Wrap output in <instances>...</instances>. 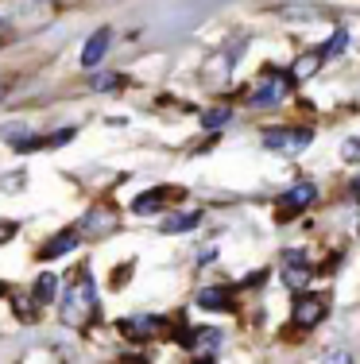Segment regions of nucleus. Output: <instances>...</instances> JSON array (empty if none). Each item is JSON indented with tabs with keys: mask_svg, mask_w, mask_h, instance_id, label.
I'll use <instances>...</instances> for the list:
<instances>
[{
	"mask_svg": "<svg viewBox=\"0 0 360 364\" xmlns=\"http://www.w3.org/2000/svg\"><path fill=\"white\" fill-rule=\"evenodd\" d=\"M182 345H190L198 357H213V353L221 349V329H194V333L178 337Z\"/></svg>",
	"mask_w": 360,
	"mask_h": 364,
	"instance_id": "9",
	"label": "nucleus"
},
{
	"mask_svg": "<svg viewBox=\"0 0 360 364\" xmlns=\"http://www.w3.org/2000/svg\"><path fill=\"white\" fill-rule=\"evenodd\" d=\"M310 140H314L310 128H271V132H263V147H268V151H279V155L306 151Z\"/></svg>",
	"mask_w": 360,
	"mask_h": 364,
	"instance_id": "3",
	"label": "nucleus"
},
{
	"mask_svg": "<svg viewBox=\"0 0 360 364\" xmlns=\"http://www.w3.org/2000/svg\"><path fill=\"white\" fill-rule=\"evenodd\" d=\"M283 283H287L290 291H302L306 279H310V264H306V252H287L283 256Z\"/></svg>",
	"mask_w": 360,
	"mask_h": 364,
	"instance_id": "7",
	"label": "nucleus"
},
{
	"mask_svg": "<svg viewBox=\"0 0 360 364\" xmlns=\"http://www.w3.org/2000/svg\"><path fill=\"white\" fill-rule=\"evenodd\" d=\"M109 43H113V31H109V28L93 31L89 43H85V50H82V66H85V70H97L101 58H105V50H109Z\"/></svg>",
	"mask_w": 360,
	"mask_h": 364,
	"instance_id": "8",
	"label": "nucleus"
},
{
	"mask_svg": "<svg viewBox=\"0 0 360 364\" xmlns=\"http://www.w3.org/2000/svg\"><path fill=\"white\" fill-rule=\"evenodd\" d=\"M202 225V213H175V218H167L159 225L163 232H186V229H198Z\"/></svg>",
	"mask_w": 360,
	"mask_h": 364,
	"instance_id": "13",
	"label": "nucleus"
},
{
	"mask_svg": "<svg viewBox=\"0 0 360 364\" xmlns=\"http://www.w3.org/2000/svg\"><path fill=\"white\" fill-rule=\"evenodd\" d=\"M325 360H349V353L345 349H329V353H325Z\"/></svg>",
	"mask_w": 360,
	"mask_h": 364,
	"instance_id": "22",
	"label": "nucleus"
},
{
	"mask_svg": "<svg viewBox=\"0 0 360 364\" xmlns=\"http://www.w3.org/2000/svg\"><path fill=\"white\" fill-rule=\"evenodd\" d=\"M82 229L85 232H109V229H116V218H109V210H93V213H85Z\"/></svg>",
	"mask_w": 360,
	"mask_h": 364,
	"instance_id": "15",
	"label": "nucleus"
},
{
	"mask_svg": "<svg viewBox=\"0 0 360 364\" xmlns=\"http://www.w3.org/2000/svg\"><path fill=\"white\" fill-rule=\"evenodd\" d=\"M182 190H167V186H156V190H148V194H140L132 202V213H156V210H163V205L170 202V198H178Z\"/></svg>",
	"mask_w": 360,
	"mask_h": 364,
	"instance_id": "10",
	"label": "nucleus"
},
{
	"mask_svg": "<svg viewBox=\"0 0 360 364\" xmlns=\"http://www.w3.org/2000/svg\"><path fill=\"white\" fill-rule=\"evenodd\" d=\"M4 190H23V175H8L4 178Z\"/></svg>",
	"mask_w": 360,
	"mask_h": 364,
	"instance_id": "21",
	"label": "nucleus"
},
{
	"mask_svg": "<svg viewBox=\"0 0 360 364\" xmlns=\"http://www.w3.org/2000/svg\"><path fill=\"white\" fill-rule=\"evenodd\" d=\"M314 202H318V186H314V182H295V186L276 202V213H279V221H290L295 213H302L306 205H314Z\"/></svg>",
	"mask_w": 360,
	"mask_h": 364,
	"instance_id": "5",
	"label": "nucleus"
},
{
	"mask_svg": "<svg viewBox=\"0 0 360 364\" xmlns=\"http://www.w3.org/2000/svg\"><path fill=\"white\" fill-rule=\"evenodd\" d=\"M93 314H97V287H93L89 272H78L70 279V287H66V294H62L58 318H62L66 326H85Z\"/></svg>",
	"mask_w": 360,
	"mask_h": 364,
	"instance_id": "1",
	"label": "nucleus"
},
{
	"mask_svg": "<svg viewBox=\"0 0 360 364\" xmlns=\"http://www.w3.org/2000/svg\"><path fill=\"white\" fill-rule=\"evenodd\" d=\"M229 117H233L229 109H209V112L202 117V128H209V132H217V128H225V124H229Z\"/></svg>",
	"mask_w": 360,
	"mask_h": 364,
	"instance_id": "18",
	"label": "nucleus"
},
{
	"mask_svg": "<svg viewBox=\"0 0 360 364\" xmlns=\"http://www.w3.org/2000/svg\"><path fill=\"white\" fill-rule=\"evenodd\" d=\"M55 291H58V279H55V275H47V272H43L39 279H36V287H31V299H36L39 306H47V302L55 299Z\"/></svg>",
	"mask_w": 360,
	"mask_h": 364,
	"instance_id": "14",
	"label": "nucleus"
},
{
	"mask_svg": "<svg viewBox=\"0 0 360 364\" xmlns=\"http://www.w3.org/2000/svg\"><path fill=\"white\" fill-rule=\"evenodd\" d=\"M78 248V229H62V232H55V237L43 245V259H58V256H66V252H74Z\"/></svg>",
	"mask_w": 360,
	"mask_h": 364,
	"instance_id": "11",
	"label": "nucleus"
},
{
	"mask_svg": "<svg viewBox=\"0 0 360 364\" xmlns=\"http://www.w3.org/2000/svg\"><path fill=\"white\" fill-rule=\"evenodd\" d=\"M16 232H20V225H16V221H0V245H8Z\"/></svg>",
	"mask_w": 360,
	"mask_h": 364,
	"instance_id": "20",
	"label": "nucleus"
},
{
	"mask_svg": "<svg viewBox=\"0 0 360 364\" xmlns=\"http://www.w3.org/2000/svg\"><path fill=\"white\" fill-rule=\"evenodd\" d=\"M345 47H349V31H345V28H337V31L329 36V43H325V47L318 50V55H322V63H325V58H333V55H341Z\"/></svg>",
	"mask_w": 360,
	"mask_h": 364,
	"instance_id": "16",
	"label": "nucleus"
},
{
	"mask_svg": "<svg viewBox=\"0 0 360 364\" xmlns=\"http://www.w3.org/2000/svg\"><path fill=\"white\" fill-rule=\"evenodd\" d=\"M0 97H4V82H0Z\"/></svg>",
	"mask_w": 360,
	"mask_h": 364,
	"instance_id": "23",
	"label": "nucleus"
},
{
	"mask_svg": "<svg viewBox=\"0 0 360 364\" xmlns=\"http://www.w3.org/2000/svg\"><path fill=\"white\" fill-rule=\"evenodd\" d=\"M325 314H329V306H325V299H322V294H302V299L295 302V310H290L295 326H302V329H314V326H318Z\"/></svg>",
	"mask_w": 360,
	"mask_h": 364,
	"instance_id": "6",
	"label": "nucleus"
},
{
	"mask_svg": "<svg viewBox=\"0 0 360 364\" xmlns=\"http://www.w3.org/2000/svg\"><path fill=\"white\" fill-rule=\"evenodd\" d=\"M89 85H93V90H101V93H105V90L113 93V90H120V85H124V77H120V74H97Z\"/></svg>",
	"mask_w": 360,
	"mask_h": 364,
	"instance_id": "19",
	"label": "nucleus"
},
{
	"mask_svg": "<svg viewBox=\"0 0 360 364\" xmlns=\"http://www.w3.org/2000/svg\"><path fill=\"white\" fill-rule=\"evenodd\" d=\"M198 306L202 310H233V291L229 287H205V291H198Z\"/></svg>",
	"mask_w": 360,
	"mask_h": 364,
	"instance_id": "12",
	"label": "nucleus"
},
{
	"mask_svg": "<svg viewBox=\"0 0 360 364\" xmlns=\"http://www.w3.org/2000/svg\"><path fill=\"white\" fill-rule=\"evenodd\" d=\"M318 66H322V55H318V50H310V55H302V58L295 63V77H310Z\"/></svg>",
	"mask_w": 360,
	"mask_h": 364,
	"instance_id": "17",
	"label": "nucleus"
},
{
	"mask_svg": "<svg viewBox=\"0 0 360 364\" xmlns=\"http://www.w3.org/2000/svg\"><path fill=\"white\" fill-rule=\"evenodd\" d=\"M287 90H290V77L279 74V70H268L263 82L256 85V93L248 97V105L252 109H271V105H279V101L287 97Z\"/></svg>",
	"mask_w": 360,
	"mask_h": 364,
	"instance_id": "4",
	"label": "nucleus"
},
{
	"mask_svg": "<svg viewBox=\"0 0 360 364\" xmlns=\"http://www.w3.org/2000/svg\"><path fill=\"white\" fill-rule=\"evenodd\" d=\"M47 16V0H4L0 4V31H36Z\"/></svg>",
	"mask_w": 360,
	"mask_h": 364,
	"instance_id": "2",
	"label": "nucleus"
}]
</instances>
